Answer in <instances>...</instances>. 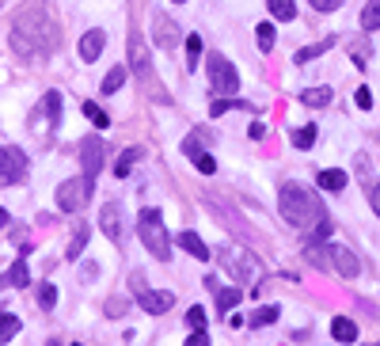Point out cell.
Returning <instances> with one entry per match:
<instances>
[{"label":"cell","mask_w":380,"mask_h":346,"mask_svg":"<svg viewBox=\"0 0 380 346\" xmlns=\"http://www.w3.org/2000/svg\"><path fill=\"white\" fill-rule=\"evenodd\" d=\"M12 46L19 58L42 61L58 49V19L50 12V0H27L12 16Z\"/></svg>","instance_id":"1"},{"label":"cell","mask_w":380,"mask_h":346,"mask_svg":"<svg viewBox=\"0 0 380 346\" xmlns=\"http://www.w3.org/2000/svg\"><path fill=\"white\" fill-rule=\"evenodd\" d=\"M278 209H281V217H285L293 229H312V224H320L323 217H327V209H323L320 194L305 190L300 183H285V187H281Z\"/></svg>","instance_id":"2"},{"label":"cell","mask_w":380,"mask_h":346,"mask_svg":"<svg viewBox=\"0 0 380 346\" xmlns=\"http://www.w3.org/2000/svg\"><path fill=\"white\" fill-rule=\"evenodd\" d=\"M130 73L141 80V88H145V95H149V99H156V103H171L167 88L156 80V69H152L149 46H145V38H141L137 31L130 34Z\"/></svg>","instance_id":"3"},{"label":"cell","mask_w":380,"mask_h":346,"mask_svg":"<svg viewBox=\"0 0 380 346\" xmlns=\"http://www.w3.org/2000/svg\"><path fill=\"white\" fill-rule=\"evenodd\" d=\"M137 236H141V244L149 247V255H156L160 263L171 259V236H167V224H164V217H160V209H141Z\"/></svg>","instance_id":"4"},{"label":"cell","mask_w":380,"mask_h":346,"mask_svg":"<svg viewBox=\"0 0 380 346\" xmlns=\"http://www.w3.org/2000/svg\"><path fill=\"white\" fill-rule=\"evenodd\" d=\"M91 190H95V175H73L58 187V209L61 214H80L84 206L91 202Z\"/></svg>","instance_id":"5"},{"label":"cell","mask_w":380,"mask_h":346,"mask_svg":"<svg viewBox=\"0 0 380 346\" xmlns=\"http://www.w3.org/2000/svg\"><path fill=\"white\" fill-rule=\"evenodd\" d=\"M206 80H209V88H213V95H228V91H236V84H240V73H236V65H232L224 54H209L206 58Z\"/></svg>","instance_id":"6"},{"label":"cell","mask_w":380,"mask_h":346,"mask_svg":"<svg viewBox=\"0 0 380 346\" xmlns=\"http://www.w3.org/2000/svg\"><path fill=\"white\" fill-rule=\"evenodd\" d=\"M130 281H133V297H137V305L145 308L149 316H164L167 308L175 305V293H167V289H149L141 274H133Z\"/></svg>","instance_id":"7"},{"label":"cell","mask_w":380,"mask_h":346,"mask_svg":"<svg viewBox=\"0 0 380 346\" xmlns=\"http://www.w3.org/2000/svg\"><path fill=\"white\" fill-rule=\"evenodd\" d=\"M27 179V157H23V148L8 145V148H0V187H16V183Z\"/></svg>","instance_id":"8"},{"label":"cell","mask_w":380,"mask_h":346,"mask_svg":"<svg viewBox=\"0 0 380 346\" xmlns=\"http://www.w3.org/2000/svg\"><path fill=\"white\" fill-rule=\"evenodd\" d=\"M152 42H156L160 49H167V54H175V46H179V42H187V38H182L179 23H175L171 16H164V12H160V16L152 19Z\"/></svg>","instance_id":"9"},{"label":"cell","mask_w":380,"mask_h":346,"mask_svg":"<svg viewBox=\"0 0 380 346\" xmlns=\"http://www.w3.org/2000/svg\"><path fill=\"white\" fill-rule=\"evenodd\" d=\"M99 224H103V232H107L110 240H122L126 236V214H122V206H118V202H107V206H103V214H99Z\"/></svg>","instance_id":"10"},{"label":"cell","mask_w":380,"mask_h":346,"mask_svg":"<svg viewBox=\"0 0 380 346\" xmlns=\"http://www.w3.org/2000/svg\"><path fill=\"white\" fill-rule=\"evenodd\" d=\"M327 251H331V266H335V270H339L342 278H357L361 263H357V255L350 251V247H342V244H331Z\"/></svg>","instance_id":"11"},{"label":"cell","mask_w":380,"mask_h":346,"mask_svg":"<svg viewBox=\"0 0 380 346\" xmlns=\"http://www.w3.org/2000/svg\"><path fill=\"white\" fill-rule=\"evenodd\" d=\"M80 164H84V172L88 175H95L103 168V141L95 137V133H88L84 137V145H80Z\"/></svg>","instance_id":"12"},{"label":"cell","mask_w":380,"mask_h":346,"mask_svg":"<svg viewBox=\"0 0 380 346\" xmlns=\"http://www.w3.org/2000/svg\"><path fill=\"white\" fill-rule=\"evenodd\" d=\"M103 46H107V34H103V31H88L80 38V61H95L103 54Z\"/></svg>","instance_id":"13"},{"label":"cell","mask_w":380,"mask_h":346,"mask_svg":"<svg viewBox=\"0 0 380 346\" xmlns=\"http://www.w3.org/2000/svg\"><path fill=\"white\" fill-rule=\"evenodd\" d=\"M316 183H320L323 190H335V194H339V190H346V183H350V175L342 172V168H323L320 175H316Z\"/></svg>","instance_id":"14"},{"label":"cell","mask_w":380,"mask_h":346,"mask_svg":"<svg viewBox=\"0 0 380 346\" xmlns=\"http://www.w3.org/2000/svg\"><path fill=\"white\" fill-rule=\"evenodd\" d=\"M179 247H182V251H190L194 259H202V263L209 259V247H206V240H202L198 232H179Z\"/></svg>","instance_id":"15"},{"label":"cell","mask_w":380,"mask_h":346,"mask_svg":"<svg viewBox=\"0 0 380 346\" xmlns=\"http://www.w3.org/2000/svg\"><path fill=\"white\" fill-rule=\"evenodd\" d=\"M331 99H335V91H331L327 84H320V88H305V91H300V103H305V107H327Z\"/></svg>","instance_id":"16"},{"label":"cell","mask_w":380,"mask_h":346,"mask_svg":"<svg viewBox=\"0 0 380 346\" xmlns=\"http://www.w3.org/2000/svg\"><path fill=\"white\" fill-rule=\"evenodd\" d=\"M141 157H145V148H137V145H133V148H126L122 157L115 160V175H118V179H126V175L133 172V164H137Z\"/></svg>","instance_id":"17"},{"label":"cell","mask_w":380,"mask_h":346,"mask_svg":"<svg viewBox=\"0 0 380 346\" xmlns=\"http://www.w3.org/2000/svg\"><path fill=\"white\" fill-rule=\"evenodd\" d=\"M331 335L339 338V343H354V338H357V323L346 320V316H335V323H331Z\"/></svg>","instance_id":"18"},{"label":"cell","mask_w":380,"mask_h":346,"mask_svg":"<svg viewBox=\"0 0 380 346\" xmlns=\"http://www.w3.org/2000/svg\"><path fill=\"white\" fill-rule=\"evenodd\" d=\"M84 247H88V224H73V240H69L65 255H69V259H80Z\"/></svg>","instance_id":"19"},{"label":"cell","mask_w":380,"mask_h":346,"mask_svg":"<svg viewBox=\"0 0 380 346\" xmlns=\"http://www.w3.org/2000/svg\"><path fill=\"white\" fill-rule=\"evenodd\" d=\"M331 46H335V38H323V42H316V46H305V49H297V58H293V61H297V65H308V61H312V58H320V54H327Z\"/></svg>","instance_id":"20"},{"label":"cell","mask_w":380,"mask_h":346,"mask_svg":"<svg viewBox=\"0 0 380 346\" xmlns=\"http://www.w3.org/2000/svg\"><path fill=\"white\" fill-rule=\"evenodd\" d=\"M232 107L255 111V103H244V99H224V95H217V99H213V107H209V115H213V118H221L224 111H232Z\"/></svg>","instance_id":"21"},{"label":"cell","mask_w":380,"mask_h":346,"mask_svg":"<svg viewBox=\"0 0 380 346\" xmlns=\"http://www.w3.org/2000/svg\"><path fill=\"white\" fill-rule=\"evenodd\" d=\"M240 289L232 286V289H217V312H232V308L240 305Z\"/></svg>","instance_id":"22"},{"label":"cell","mask_w":380,"mask_h":346,"mask_svg":"<svg viewBox=\"0 0 380 346\" xmlns=\"http://www.w3.org/2000/svg\"><path fill=\"white\" fill-rule=\"evenodd\" d=\"M266 8H270V16L281 19V23H289V19L297 16V4H293V0H270Z\"/></svg>","instance_id":"23"},{"label":"cell","mask_w":380,"mask_h":346,"mask_svg":"<svg viewBox=\"0 0 380 346\" xmlns=\"http://www.w3.org/2000/svg\"><path fill=\"white\" fill-rule=\"evenodd\" d=\"M126 73H130V69H122V65H115V69H110V73L103 76V95H115V91L126 84Z\"/></svg>","instance_id":"24"},{"label":"cell","mask_w":380,"mask_h":346,"mask_svg":"<svg viewBox=\"0 0 380 346\" xmlns=\"http://www.w3.org/2000/svg\"><path fill=\"white\" fill-rule=\"evenodd\" d=\"M8 286H31V270H27V263L23 259H16V263H12V270H8Z\"/></svg>","instance_id":"25"},{"label":"cell","mask_w":380,"mask_h":346,"mask_svg":"<svg viewBox=\"0 0 380 346\" xmlns=\"http://www.w3.org/2000/svg\"><path fill=\"white\" fill-rule=\"evenodd\" d=\"M361 27H365V31H380V0H369V4H365Z\"/></svg>","instance_id":"26"},{"label":"cell","mask_w":380,"mask_h":346,"mask_svg":"<svg viewBox=\"0 0 380 346\" xmlns=\"http://www.w3.org/2000/svg\"><path fill=\"white\" fill-rule=\"evenodd\" d=\"M16 331H19V316L16 312H4V316H0V343H12V338H16Z\"/></svg>","instance_id":"27"},{"label":"cell","mask_w":380,"mask_h":346,"mask_svg":"<svg viewBox=\"0 0 380 346\" xmlns=\"http://www.w3.org/2000/svg\"><path fill=\"white\" fill-rule=\"evenodd\" d=\"M278 316H281V308H278V305H263V308H259V312L251 316L248 323H251V327H266V323H274Z\"/></svg>","instance_id":"28"},{"label":"cell","mask_w":380,"mask_h":346,"mask_svg":"<svg viewBox=\"0 0 380 346\" xmlns=\"http://www.w3.org/2000/svg\"><path fill=\"white\" fill-rule=\"evenodd\" d=\"M316 133H320L316 126H300V130L293 133V145H297V148H312L316 145Z\"/></svg>","instance_id":"29"},{"label":"cell","mask_w":380,"mask_h":346,"mask_svg":"<svg viewBox=\"0 0 380 346\" xmlns=\"http://www.w3.org/2000/svg\"><path fill=\"white\" fill-rule=\"evenodd\" d=\"M42 107H46V115H50L54 126H58V118H61V95L58 91H46V95H42Z\"/></svg>","instance_id":"30"},{"label":"cell","mask_w":380,"mask_h":346,"mask_svg":"<svg viewBox=\"0 0 380 346\" xmlns=\"http://www.w3.org/2000/svg\"><path fill=\"white\" fill-rule=\"evenodd\" d=\"M38 305L46 308V312H54V305H58V289L46 281V286H38Z\"/></svg>","instance_id":"31"},{"label":"cell","mask_w":380,"mask_h":346,"mask_svg":"<svg viewBox=\"0 0 380 346\" xmlns=\"http://www.w3.org/2000/svg\"><path fill=\"white\" fill-rule=\"evenodd\" d=\"M224 266H228V274H236V278H244V274H248L255 263H251V259H236V255H228V259H224Z\"/></svg>","instance_id":"32"},{"label":"cell","mask_w":380,"mask_h":346,"mask_svg":"<svg viewBox=\"0 0 380 346\" xmlns=\"http://www.w3.org/2000/svg\"><path fill=\"white\" fill-rule=\"evenodd\" d=\"M198 58H202V38H198V34H190V38H187V65L194 69V65H198Z\"/></svg>","instance_id":"33"},{"label":"cell","mask_w":380,"mask_h":346,"mask_svg":"<svg viewBox=\"0 0 380 346\" xmlns=\"http://www.w3.org/2000/svg\"><path fill=\"white\" fill-rule=\"evenodd\" d=\"M84 115H88L91 122H95V130H107V126H110V118L103 115V111L95 107V103H84Z\"/></svg>","instance_id":"34"},{"label":"cell","mask_w":380,"mask_h":346,"mask_svg":"<svg viewBox=\"0 0 380 346\" xmlns=\"http://www.w3.org/2000/svg\"><path fill=\"white\" fill-rule=\"evenodd\" d=\"M255 34H259V46L263 49H274V38H278V34H274V23H259Z\"/></svg>","instance_id":"35"},{"label":"cell","mask_w":380,"mask_h":346,"mask_svg":"<svg viewBox=\"0 0 380 346\" xmlns=\"http://www.w3.org/2000/svg\"><path fill=\"white\" fill-rule=\"evenodd\" d=\"M194 168H198L202 175H213L217 172V160L209 157V152H198V157H194Z\"/></svg>","instance_id":"36"},{"label":"cell","mask_w":380,"mask_h":346,"mask_svg":"<svg viewBox=\"0 0 380 346\" xmlns=\"http://www.w3.org/2000/svg\"><path fill=\"white\" fill-rule=\"evenodd\" d=\"M187 323H190L194 331H206V308H190V312H187Z\"/></svg>","instance_id":"37"},{"label":"cell","mask_w":380,"mask_h":346,"mask_svg":"<svg viewBox=\"0 0 380 346\" xmlns=\"http://www.w3.org/2000/svg\"><path fill=\"white\" fill-rule=\"evenodd\" d=\"M126 308H130V301H126V297H110V301H107V316H122Z\"/></svg>","instance_id":"38"},{"label":"cell","mask_w":380,"mask_h":346,"mask_svg":"<svg viewBox=\"0 0 380 346\" xmlns=\"http://www.w3.org/2000/svg\"><path fill=\"white\" fill-rule=\"evenodd\" d=\"M354 103H357V107H361V111H369V107H372V91H369V88H357Z\"/></svg>","instance_id":"39"},{"label":"cell","mask_w":380,"mask_h":346,"mask_svg":"<svg viewBox=\"0 0 380 346\" xmlns=\"http://www.w3.org/2000/svg\"><path fill=\"white\" fill-rule=\"evenodd\" d=\"M308 4H312L316 12H335L342 4V0H308Z\"/></svg>","instance_id":"40"},{"label":"cell","mask_w":380,"mask_h":346,"mask_svg":"<svg viewBox=\"0 0 380 346\" xmlns=\"http://www.w3.org/2000/svg\"><path fill=\"white\" fill-rule=\"evenodd\" d=\"M369 206H372V214L380 217V183H372V190H369Z\"/></svg>","instance_id":"41"},{"label":"cell","mask_w":380,"mask_h":346,"mask_svg":"<svg viewBox=\"0 0 380 346\" xmlns=\"http://www.w3.org/2000/svg\"><path fill=\"white\" fill-rule=\"evenodd\" d=\"M182 152H187V157H198L202 148H198V137H187L182 141Z\"/></svg>","instance_id":"42"},{"label":"cell","mask_w":380,"mask_h":346,"mask_svg":"<svg viewBox=\"0 0 380 346\" xmlns=\"http://www.w3.org/2000/svg\"><path fill=\"white\" fill-rule=\"evenodd\" d=\"M187 346H209V335L206 331H194V335L187 338Z\"/></svg>","instance_id":"43"},{"label":"cell","mask_w":380,"mask_h":346,"mask_svg":"<svg viewBox=\"0 0 380 346\" xmlns=\"http://www.w3.org/2000/svg\"><path fill=\"white\" fill-rule=\"evenodd\" d=\"M248 133H251V137H255V141H263V137H266V126H263V122H255Z\"/></svg>","instance_id":"44"},{"label":"cell","mask_w":380,"mask_h":346,"mask_svg":"<svg viewBox=\"0 0 380 346\" xmlns=\"http://www.w3.org/2000/svg\"><path fill=\"white\" fill-rule=\"evenodd\" d=\"M4 224H8V214H4V209H0V229H4Z\"/></svg>","instance_id":"45"},{"label":"cell","mask_w":380,"mask_h":346,"mask_svg":"<svg viewBox=\"0 0 380 346\" xmlns=\"http://www.w3.org/2000/svg\"><path fill=\"white\" fill-rule=\"evenodd\" d=\"M4 286H8V278H0V289H4Z\"/></svg>","instance_id":"46"},{"label":"cell","mask_w":380,"mask_h":346,"mask_svg":"<svg viewBox=\"0 0 380 346\" xmlns=\"http://www.w3.org/2000/svg\"><path fill=\"white\" fill-rule=\"evenodd\" d=\"M175 4H182V0H175Z\"/></svg>","instance_id":"47"}]
</instances>
